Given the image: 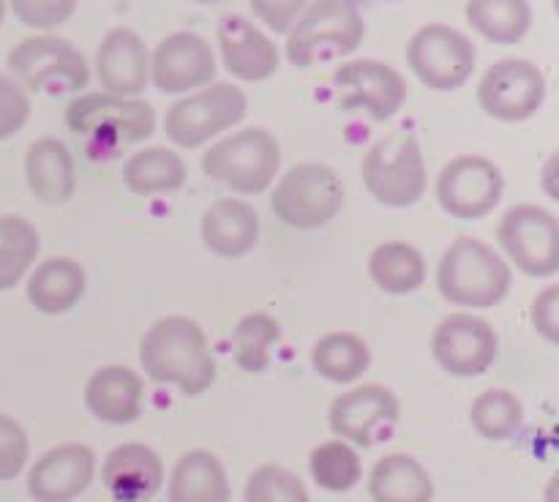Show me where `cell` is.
<instances>
[{"label": "cell", "instance_id": "cell-1", "mask_svg": "<svg viewBox=\"0 0 559 502\" xmlns=\"http://www.w3.org/2000/svg\"><path fill=\"white\" fill-rule=\"evenodd\" d=\"M140 363L158 385H175L183 396L211 391L216 360L205 331L189 316H162L140 342Z\"/></svg>", "mask_w": 559, "mask_h": 502}, {"label": "cell", "instance_id": "cell-2", "mask_svg": "<svg viewBox=\"0 0 559 502\" xmlns=\"http://www.w3.org/2000/svg\"><path fill=\"white\" fill-rule=\"evenodd\" d=\"M511 265L491 246L475 238H456L437 267V287L448 303L464 309H491L511 292Z\"/></svg>", "mask_w": 559, "mask_h": 502}, {"label": "cell", "instance_id": "cell-3", "mask_svg": "<svg viewBox=\"0 0 559 502\" xmlns=\"http://www.w3.org/2000/svg\"><path fill=\"white\" fill-rule=\"evenodd\" d=\"M364 38L366 20L355 0H311L287 31V60L295 69H311L353 55Z\"/></svg>", "mask_w": 559, "mask_h": 502}, {"label": "cell", "instance_id": "cell-4", "mask_svg": "<svg viewBox=\"0 0 559 502\" xmlns=\"http://www.w3.org/2000/svg\"><path fill=\"white\" fill-rule=\"evenodd\" d=\"M282 167V145L260 125H249L213 142L202 156V172L238 194H262L271 189Z\"/></svg>", "mask_w": 559, "mask_h": 502}, {"label": "cell", "instance_id": "cell-5", "mask_svg": "<svg viewBox=\"0 0 559 502\" xmlns=\"http://www.w3.org/2000/svg\"><path fill=\"white\" fill-rule=\"evenodd\" d=\"M360 178L380 205L409 207L426 194V162L418 136L396 131L366 151Z\"/></svg>", "mask_w": 559, "mask_h": 502}, {"label": "cell", "instance_id": "cell-6", "mask_svg": "<svg viewBox=\"0 0 559 502\" xmlns=\"http://www.w3.org/2000/svg\"><path fill=\"white\" fill-rule=\"evenodd\" d=\"M347 202V189L328 164H295L271 194V207L287 227L317 229L333 222Z\"/></svg>", "mask_w": 559, "mask_h": 502}, {"label": "cell", "instance_id": "cell-7", "mask_svg": "<svg viewBox=\"0 0 559 502\" xmlns=\"http://www.w3.org/2000/svg\"><path fill=\"white\" fill-rule=\"evenodd\" d=\"M66 125L76 136L107 145H134L151 140L156 131V109L142 98L85 93L66 107Z\"/></svg>", "mask_w": 559, "mask_h": 502}, {"label": "cell", "instance_id": "cell-8", "mask_svg": "<svg viewBox=\"0 0 559 502\" xmlns=\"http://www.w3.org/2000/svg\"><path fill=\"white\" fill-rule=\"evenodd\" d=\"M14 82L33 93H80L91 82L85 55L60 36H31L9 52Z\"/></svg>", "mask_w": 559, "mask_h": 502}, {"label": "cell", "instance_id": "cell-9", "mask_svg": "<svg viewBox=\"0 0 559 502\" xmlns=\"http://www.w3.org/2000/svg\"><path fill=\"white\" fill-rule=\"evenodd\" d=\"M249 98L233 82H211L167 109L164 131L180 147H202L246 118Z\"/></svg>", "mask_w": 559, "mask_h": 502}, {"label": "cell", "instance_id": "cell-10", "mask_svg": "<svg viewBox=\"0 0 559 502\" xmlns=\"http://www.w3.org/2000/svg\"><path fill=\"white\" fill-rule=\"evenodd\" d=\"M407 63L426 87L440 93L459 91L478 65L473 38L451 25H424L407 44Z\"/></svg>", "mask_w": 559, "mask_h": 502}, {"label": "cell", "instance_id": "cell-11", "mask_svg": "<svg viewBox=\"0 0 559 502\" xmlns=\"http://www.w3.org/2000/svg\"><path fill=\"white\" fill-rule=\"evenodd\" d=\"M497 240L513 265L533 278H549L559 271V222L540 205H516L506 211Z\"/></svg>", "mask_w": 559, "mask_h": 502}, {"label": "cell", "instance_id": "cell-12", "mask_svg": "<svg viewBox=\"0 0 559 502\" xmlns=\"http://www.w3.org/2000/svg\"><path fill=\"white\" fill-rule=\"evenodd\" d=\"M546 101V76L533 60L502 58L486 69L478 85V104L489 118L524 123Z\"/></svg>", "mask_w": 559, "mask_h": 502}, {"label": "cell", "instance_id": "cell-13", "mask_svg": "<svg viewBox=\"0 0 559 502\" xmlns=\"http://www.w3.org/2000/svg\"><path fill=\"white\" fill-rule=\"evenodd\" d=\"M333 91L338 107L347 112L369 115L374 123H385L407 101V82L393 65L360 58L333 71Z\"/></svg>", "mask_w": 559, "mask_h": 502}, {"label": "cell", "instance_id": "cell-14", "mask_svg": "<svg viewBox=\"0 0 559 502\" xmlns=\"http://www.w3.org/2000/svg\"><path fill=\"white\" fill-rule=\"evenodd\" d=\"M506 178L500 167L484 156H459L442 167L437 178V202L442 211L462 222L484 218L500 205Z\"/></svg>", "mask_w": 559, "mask_h": 502}, {"label": "cell", "instance_id": "cell-15", "mask_svg": "<svg viewBox=\"0 0 559 502\" xmlns=\"http://www.w3.org/2000/svg\"><path fill=\"white\" fill-rule=\"evenodd\" d=\"M399 415H402V409H399L396 393L391 387L371 382V385H358L333 398L328 426L338 440L349 442V445L371 447L393 434Z\"/></svg>", "mask_w": 559, "mask_h": 502}, {"label": "cell", "instance_id": "cell-16", "mask_svg": "<svg viewBox=\"0 0 559 502\" xmlns=\"http://www.w3.org/2000/svg\"><path fill=\"white\" fill-rule=\"evenodd\" d=\"M500 352L497 331L473 314H448L431 333V355L453 376H480Z\"/></svg>", "mask_w": 559, "mask_h": 502}, {"label": "cell", "instance_id": "cell-17", "mask_svg": "<svg viewBox=\"0 0 559 502\" xmlns=\"http://www.w3.org/2000/svg\"><path fill=\"white\" fill-rule=\"evenodd\" d=\"M216 55L200 33L178 31L162 38L151 55L153 85L169 96L200 91L216 80Z\"/></svg>", "mask_w": 559, "mask_h": 502}, {"label": "cell", "instance_id": "cell-18", "mask_svg": "<svg viewBox=\"0 0 559 502\" xmlns=\"http://www.w3.org/2000/svg\"><path fill=\"white\" fill-rule=\"evenodd\" d=\"M96 475V453L82 442L49 447L27 469V494L36 502H74Z\"/></svg>", "mask_w": 559, "mask_h": 502}, {"label": "cell", "instance_id": "cell-19", "mask_svg": "<svg viewBox=\"0 0 559 502\" xmlns=\"http://www.w3.org/2000/svg\"><path fill=\"white\" fill-rule=\"evenodd\" d=\"M96 76L104 93L136 98L151 82V52L140 33L112 27L96 49Z\"/></svg>", "mask_w": 559, "mask_h": 502}, {"label": "cell", "instance_id": "cell-20", "mask_svg": "<svg viewBox=\"0 0 559 502\" xmlns=\"http://www.w3.org/2000/svg\"><path fill=\"white\" fill-rule=\"evenodd\" d=\"M218 49L224 69L243 82H265L278 71L282 55L276 41L246 16L229 14L218 22Z\"/></svg>", "mask_w": 559, "mask_h": 502}, {"label": "cell", "instance_id": "cell-21", "mask_svg": "<svg viewBox=\"0 0 559 502\" xmlns=\"http://www.w3.org/2000/svg\"><path fill=\"white\" fill-rule=\"evenodd\" d=\"M102 480L115 502H151L164 486V462L145 442H123L104 458Z\"/></svg>", "mask_w": 559, "mask_h": 502}, {"label": "cell", "instance_id": "cell-22", "mask_svg": "<svg viewBox=\"0 0 559 502\" xmlns=\"http://www.w3.org/2000/svg\"><path fill=\"white\" fill-rule=\"evenodd\" d=\"M85 407L102 423H134L142 415V407H145L142 376L129 366H104L87 380Z\"/></svg>", "mask_w": 559, "mask_h": 502}, {"label": "cell", "instance_id": "cell-23", "mask_svg": "<svg viewBox=\"0 0 559 502\" xmlns=\"http://www.w3.org/2000/svg\"><path fill=\"white\" fill-rule=\"evenodd\" d=\"M200 235L211 254L238 260V256L249 254L260 240V216L249 202L227 196V200L213 202L202 213Z\"/></svg>", "mask_w": 559, "mask_h": 502}, {"label": "cell", "instance_id": "cell-24", "mask_svg": "<svg viewBox=\"0 0 559 502\" xmlns=\"http://www.w3.org/2000/svg\"><path fill=\"white\" fill-rule=\"evenodd\" d=\"M25 178L33 196L47 205L71 200L76 189L74 156L58 136H41L31 142L25 153Z\"/></svg>", "mask_w": 559, "mask_h": 502}, {"label": "cell", "instance_id": "cell-25", "mask_svg": "<svg viewBox=\"0 0 559 502\" xmlns=\"http://www.w3.org/2000/svg\"><path fill=\"white\" fill-rule=\"evenodd\" d=\"M87 289L85 267L69 256H52L36 265L27 276V300L36 311L49 316L66 314L82 300Z\"/></svg>", "mask_w": 559, "mask_h": 502}, {"label": "cell", "instance_id": "cell-26", "mask_svg": "<svg viewBox=\"0 0 559 502\" xmlns=\"http://www.w3.org/2000/svg\"><path fill=\"white\" fill-rule=\"evenodd\" d=\"M169 502H229V478L222 458L211 451L183 453L169 473Z\"/></svg>", "mask_w": 559, "mask_h": 502}, {"label": "cell", "instance_id": "cell-27", "mask_svg": "<svg viewBox=\"0 0 559 502\" xmlns=\"http://www.w3.org/2000/svg\"><path fill=\"white\" fill-rule=\"evenodd\" d=\"M369 497L374 502H435V480L418 458L388 453L371 467Z\"/></svg>", "mask_w": 559, "mask_h": 502}, {"label": "cell", "instance_id": "cell-28", "mask_svg": "<svg viewBox=\"0 0 559 502\" xmlns=\"http://www.w3.org/2000/svg\"><path fill=\"white\" fill-rule=\"evenodd\" d=\"M189 169L173 147L153 145L134 153L123 167V183L136 196L175 194L186 186Z\"/></svg>", "mask_w": 559, "mask_h": 502}, {"label": "cell", "instance_id": "cell-29", "mask_svg": "<svg viewBox=\"0 0 559 502\" xmlns=\"http://www.w3.org/2000/svg\"><path fill=\"white\" fill-rule=\"evenodd\" d=\"M464 16L478 36L502 47L524 41L533 27L530 0H467Z\"/></svg>", "mask_w": 559, "mask_h": 502}, {"label": "cell", "instance_id": "cell-30", "mask_svg": "<svg viewBox=\"0 0 559 502\" xmlns=\"http://www.w3.org/2000/svg\"><path fill=\"white\" fill-rule=\"evenodd\" d=\"M311 366L322 380L336 382V385H353L369 371L371 349L358 333H328L311 347Z\"/></svg>", "mask_w": 559, "mask_h": 502}, {"label": "cell", "instance_id": "cell-31", "mask_svg": "<svg viewBox=\"0 0 559 502\" xmlns=\"http://www.w3.org/2000/svg\"><path fill=\"white\" fill-rule=\"evenodd\" d=\"M369 276L382 292L409 295L424 287L426 260L413 243L391 240V243H380L371 251Z\"/></svg>", "mask_w": 559, "mask_h": 502}, {"label": "cell", "instance_id": "cell-32", "mask_svg": "<svg viewBox=\"0 0 559 502\" xmlns=\"http://www.w3.org/2000/svg\"><path fill=\"white\" fill-rule=\"evenodd\" d=\"M41 251V235L27 218L0 216V292L16 287Z\"/></svg>", "mask_w": 559, "mask_h": 502}, {"label": "cell", "instance_id": "cell-33", "mask_svg": "<svg viewBox=\"0 0 559 502\" xmlns=\"http://www.w3.org/2000/svg\"><path fill=\"white\" fill-rule=\"evenodd\" d=\"M309 473L322 491L347 494L364 478V462L349 442L328 440L311 451Z\"/></svg>", "mask_w": 559, "mask_h": 502}, {"label": "cell", "instance_id": "cell-34", "mask_svg": "<svg viewBox=\"0 0 559 502\" xmlns=\"http://www.w3.org/2000/svg\"><path fill=\"white\" fill-rule=\"evenodd\" d=\"M469 423L486 440H511L524 426L522 398L513 391H506V387L484 391L469 407Z\"/></svg>", "mask_w": 559, "mask_h": 502}, {"label": "cell", "instance_id": "cell-35", "mask_svg": "<svg viewBox=\"0 0 559 502\" xmlns=\"http://www.w3.org/2000/svg\"><path fill=\"white\" fill-rule=\"evenodd\" d=\"M278 342H282V327L271 314L265 311L246 314L233 333L235 363L249 374H262L271 366V352Z\"/></svg>", "mask_w": 559, "mask_h": 502}, {"label": "cell", "instance_id": "cell-36", "mask_svg": "<svg viewBox=\"0 0 559 502\" xmlns=\"http://www.w3.org/2000/svg\"><path fill=\"white\" fill-rule=\"evenodd\" d=\"M243 502H311V497L293 469L282 464H262L246 480Z\"/></svg>", "mask_w": 559, "mask_h": 502}, {"label": "cell", "instance_id": "cell-37", "mask_svg": "<svg viewBox=\"0 0 559 502\" xmlns=\"http://www.w3.org/2000/svg\"><path fill=\"white\" fill-rule=\"evenodd\" d=\"M22 25L33 31H55L74 16L80 0H9Z\"/></svg>", "mask_w": 559, "mask_h": 502}, {"label": "cell", "instance_id": "cell-38", "mask_svg": "<svg viewBox=\"0 0 559 502\" xmlns=\"http://www.w3.org/2000/svg\"><path fill=\"white\" fill-rule=\"evenodd\" d=\"M31 442L14 418L0 413V480H14L25 469Z\"/></svg>", "mask_w": 559, "mask_h": 502}, {"label": "cell", "instance_id": "cell-39", "mask_svg": "<svg viewBox=\"0 0 559 502\" xmlns=\"http://www.w3.org/2000/svg\"><path fill=\"white\" fill-rule=\"evenodd\" d=\"M27 120H31V98L25 87L0 74V140L20 134Z\"/></svg>", "mask_w": 559, "mask_h": 502}, {"label": "cell", "instance_id": "cell-40", "mask_svg": "<svg viewBox=\"0 0 559 502\" xmlns=\"http://www.w3.org/2000/svg\"><path fill=\"white\" fill-rule=\"evenodd\" d=\"M311 0H249L257 20L273 33H287Z\"/></svg>", "mask_w": 559, "mask_h": 502}, {"label": "cell", "instance_id": "cell-41", "mask_svg": "<svg viewBox=\"0 0 559 502\" xmlns=\"http://www.w3.org/2000/svg\"><path fill=\"white\" fill-rule=\"evenodd\" d=\"M530 320L533 327L549 344H559V287H549L533 300L530 306Z\"/></svg>", "mask_w": 559, "mask_h": 502}, {"label": "cell", "instance_id": "cell-42", "mask_svg": "<svg viewBox=\"0 0 559 502\" xmlns=\"http://www.w3.org/2000/svg\"><path fill=\"white\" fill-rule=\"evenodd\" d=\"M557 483H559V478H551V483H549V491H546V494H549V502H555V494H557Z\"/></svg>", "mask_w": 559, "mask_h": 502}, {"label": "cell", "instance_id": "cell-43", "mask_svg": "<svg viewBox=\"0 0 559 502\" xmlns=\"http://www.w3.org/2000/svg\"><path fill=\"white\" fill-rule=\"evenodd\" d=\"M5 20V0H0V25H3Z\"/></svg>", "mask_w": 559, "mask_h": 502}, {"label": "cell", "instance_id": "cell-44", "mask_svg": "<svg viewBox=\"0 0 559 502\" xmlns=\"http://www.w3.org/2000/svg\"><path fill=\"white\" fill-rule=\"evenodd\" d=\"M194 3H202V5H211V3H224V0H194Z\"/></svg>", "mask_w": 559, "mask_h": 502}, {"label": "cell", "instance_id": "cell-45", "mask_svg": "<svg viewBox=\"0 0 559 502\" xmlns=\"http://www.w3.org/2000/svg\"><path fill=\"white\" fill-rule=\"evenodd\" d=\"M385 3H402V0H385Z\"/></svg>", "mask_w": 559, "mask_h": 502}]
</instances>
